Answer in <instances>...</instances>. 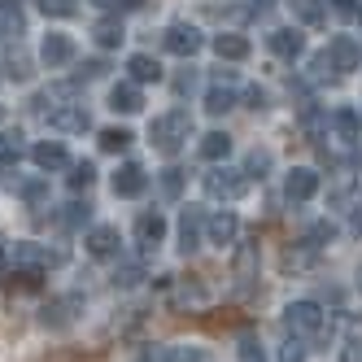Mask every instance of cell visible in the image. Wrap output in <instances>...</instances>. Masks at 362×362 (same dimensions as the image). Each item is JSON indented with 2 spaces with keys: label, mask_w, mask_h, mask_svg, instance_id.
I'll list each match as a JSON object with an SVG mask.
<instances>
[{
  "label": "cell",
  "mask_w": 362,
  "mask_h": 362,
  "mask_svg": "<svg viewBox=\"0 0 362 362\" xmlns=\"http://www.w3.org/2000/svg\"><path fill=\"white\" fill-rule=\"evenodd\" d=\"M188 136H192V114H188V110H170V114H162V118H153V127H148L153 148L166 153V158H175V153L188 144Z\"/></svg>",
  "instance_id": "6da1fadb"
},
{
  "label": "cell",
  "mask_w": 362,
  "mask_h": 362,
  "mask_svg": "<svg viewBox=\"0 0 362 362\" xmlns=\"http://www.w3.org/2000/svg\"><path fill=\"white\" fill-rule=\"evenodd\" d=\"M62 262H66L62 249H48V245H35V240L13 245V267H22V271H48V267H62Z\"/></svg>",
  "instance_id": "7a4b0ae2"
},
{
  "label": "cell",
  "mask_w": 362,
  "mask_h": 362,
  "mask_svg": "<svg viewBox=\"0 0 362 362\" xmlns=\"http://www.w3.org/2000/svg\"><path fill=\"white\" fill-rule=\"evenodd\" d=\"M249 188V175L245 170H231V166H214L210 175H205V192H210L214 201H236L240 192Z\"/></svg>",
  "instance_id": "3957f363"
},
{
  "label": "cell",
  "mask_w": 362,
  "mask_h": 362,
  "mask_svg": "<svg viewBox=\"0 0 362 362\" xmlns=\"http://www.w3.org/2000/svg\"><path fill=\"white\" fill-rule=\"evenodd\" d=\"M284 323L297 336H323V310H319V301H293L284 310Z\"/></svg>",
  "instance_id": "277c9868"
},
{
  "label": "cell",
  "mask_w": 362,
  "mask_h": 362,
  "mask_svg": "<svg viewBox=\"0 0 362 362\" xmlns=\"http://www.w3.org/2000/svg\"><path fill=\"white\" fill-rule=\"evenodd\" d=\"M162 44H166V53H175V57H192V53H201V31L192 27V22H175V27H166L162 31Z\"/></svg>",
  "instance_id": "5b68a950"
},
{
  "label": "cell",
  "mask_w": 362,
  "mask_h": 362,
  "mask_svg": "<svg viewBox=\"0 0 362 362\" xmlns=\"http://www.w3.org/2000/svg\"><path fill=\"white\" fill-rule=\"evenodd\" d=\"M327 57H332V70H336V74H349V70H358V66H362V48H358V40H354V35H332Z\"/></svg>",
  "instance_id": "8992f818"
},
{
  "label": "cell",
  "mask_w": 362,
  "mask_h": 362,
  "mask_svg": "<svg viewBox=\"0 0 362 362\" xmlns=\"http://www.w3.org/2000/svg\"><path fill=\"white\" fill-rule=\"evenodd\" d=\"M267 48L275 57H284V62H297L301 53H305V35L297 31V27H275L271 35H267Z\"/></svg>",
  "instance_id": "52a82bcc"
},
{
  "label": "cell",
  "mask_w": 362,
  "mask_h": 362,
  "mask_svg": "<svg viewBox=\"0 0 362 362\" xmlns=\"http://www.w3.org/2000/svg\"><path fill=\"white\" fill-rule=\"evenodd\" d=\"M40 62H44L48 70H57V66L74 62V40H70V35H62V31H48V35H44V44H40Z\"/></svg>",
  "instance_id": "ba28073f"
},
{
  "label": "cell",
  "mask_w": 362,
  "mask_h": 362,
  "mask_svg": "<svg viewBox=\"0 0 362 362\" xmlns=\"http://www.w3.org/2000/svg\"><path fill=\"white\" fill-rule=\"evenodd\" d=\"M236 236H240V218L231 214V210H218V214L205 218V240H210V245L223 249V245H231Z\"/></svg>",
  "instance_id": "9c48e42d"
},
{
  "label": "cell",
  "mask_w": 362,
  "mask_h": 362,
  "mask_svg": "<svg viewBox=\"0 0 362 362\" xmlns=\"http://www.w3.org/2000/svg\"><path fill=\"white\" fill-rule=\"evenodd\" d=\"M144 188H148V175H144V166H136V162H127V166H118L114 170V197H144Z\"/></svg>",
  "instance_id": "30bf717a"
},
{
  "label": "cell",
  "mask_w": 362,
  "mask_h": 362,
  "mask_svg": "<svg viewBox=\"0 0 362 362\" xmlns=\"http://www.w3.org/2000/svg\"><path fill=\"white\" fill-rule=\"evenodd\" d=\"M201 236H205V214L197 210V205H188V210L179 214V249L197 253L201 249Z\"/></svg>",
  "instance_id": "8fae6325"
},
{
  "label": "cell",
  "mask_w": 362,
  "mask_h": 362,
  "mask_svg": "<svg viewBox=\"0 0 362 362\" xmlns=\"http://www.w3.org/2000/svg\"><path fill=\"white\" fill-rule=\"evenodd\" d=\"M88 253L92 257H118V249H122V236H118V227H110V223H100V227H92L88 231Z\"/></svg>",
  "instance_id": "7c38bea8"
},
{
  "label": "cell",
  "mask_w": 362,
  "mask_h": 362,
  "mask_svg": "<svg viewBox=\"0 0 362 362\" xmlns=\"http://www.w3.org/2000/svg\"><path fill=\"white\" fill-rule=\"evenodd\" d=\"M136 240H140V249H158L166 240V218L158 210H144L136 218Z\"/></svg>",
  "instance_id": "4fadbf2b"
},
{
  "label": "cell",
  "mask_w": 362,
  "mask_h": 362,
  "mask_svg": "<svg viewBox=\"0 0 362 362\" xmlns=\"http://www.w3.org/2000/svg\"><path fill=\"white\" fill-rule=\"evenodd\" d=\"M284 192H288V201H310L319 192V175L310 166H293V175L284 179Z\"/></svg>",
  "instance_id": "5bb4252c"
},
{
  "label": "cell",
  "mask_w": 362,
  "mask_h": 362,
  "mask_svg": "<svg viewBox=\"0 0 362 362\" xmlns=\"http://www.w3.org/2000/svg\"><path fill=\"white\" fill-rule=\"evenodd\" d=\"M31 162H35L40 170H62V166H70V153H66L62 140H40V144L31 148Z\"/></svg>",
  "instance_id": "9a60e30c"
},
{
  "label": "cell",
  "mask_w": 362,
  "mask_h": 362,
  "mask_svg": "<svg viewBox=\"0 0 362 362\" xmlns=\"http://www.w3.org/2000/svg\"><path fill=\"white\" fill-rule=\"evenodd\" d=\"M110 110H114V114H140V110H144L140 83H114V88H110Z\"/></svg>",
  "instance_id": "2e32d148"
},
{
  "label": "cell",
  "mask_w": 362,
  "mask_h": 362,
  "mask_svg": "<svg viewBox=\"0 0 362 362\" xmlns=\"http://www.w3.org/2000/svg\"><path fill=\"white\" fill-rule=\"evenodd\" d=\"M48 122H53L57 132H88V127H92V114H88L83 105H62V110L48 114Z\"/></svg>",
  "instance_id": "e0dca14e"
},
{
  "label": "cell",
  "mask_w": 362,
  "mask_h": 362,
  "mask_svg": "<svg viewBox=\"0 0 362 362\" xmlns=\"http://www.w3.org/2000/svg\"><path fill=\"white\" fill-rule=\"evenodd\" d=\"M214 53H218L223 62H245V57L253 53V44H249L245 35H236V31H223V35H214Z\"/></svg>",
  "instance_id": "ac0fdd59"
},
{
  "label": "cell",
  "mask_w": 362,
  "mask_h": 362,
  "mask_svg": "<svg viewBox=\"0 0 362 362\" xmlns=\"http://www.w3.org/2000/svg\"><path fill=\"white\" fill-rule=\"evenodd\" d=\"M0 35L13 40V44L27 35V18H22V9H18V5H9V0H0Z\"/></svg>",
  "instance_id": "d6986e66"
},
{
  "label": "cell",
  "mask_w": 362,
  "mask_h": 362,
  "mask_svg": "<svg viewBox=\"0 0 362 362\" xmlns=\"http://www.w3.org/2000/svg\"><path fill=\"white\" fill-rule=\"evenodd\" d=\"M127 70H132V83H158L162 79V66L153 62L148 53H132V57H127Z\"/></svg>",
  "instance_id": "ffe728a7"
},
{
  "label": "cell",
  "mask_w": 362,
  "mask_h": 362,
  "mask_svg": "<svg viewBox=\"0 0 362 362\" xmlns=\"http://www.w3.org/2000/svg\"><path fill=\"white\" fill-rule=\"evenodd\" d=\"M297 22H305V27H323L327 22V0H288Z\"/></svg>",
  "instance_id": "44dd1931"
},
{
  "label": "cell",
  "mask_w": 362,
  "mask_h": 362,
  "mask_svg": "<svg viewBox=\"0 0 362 362\" xmlns=\"http://www.w3.org/2000/svg\"><path fill=\"white\" fill-rule=\"evenodd\" d=\"M227 153H231V136L227 132H205L201 136V158L205 162H227Z\"/></svg>",
  "instance_id": "7402d4cb"
},
{
  "label": "cell",
  "mask_w": 362,
  "mask_h": 362,
  "mask_svg": "<svg viewBox=\"0 0 362 362\" xmlns=\"http://www.w3.org/2000/svg\"><path fill=\"white\" fill-rule=\"evenodd\" d=\"M92 40H96L100 48H118V44L127 40V31H122V22H118V18H100L96 27H92Z\"/></svg>",
  "instance_id": "603a6c76"
},
{
  "label": "cell",
  "mask_w": 362,
  "mask_h": 362,
  "mask_svg": "<svg viewBox=\"0 0 362 362\" xmlns=\"http://www.w3.org/2000/svg\"><path fill=\"white\" fill-rule=\"evenodd\" d=\"M332 127H336V136H341L345 144H354V140H358V114H354L349 105H341V110L332 114Z\"/></svg>",
  "instance_id": "cb8c5ba5"
},
{
  "label": "cell",
  "mask_w": 362,
  "mask_h": 362,
  "mask_svg": "<svg viewBox=\"0 0 362 362\" xmlns=\"http://www.w3.org/2000/svg\"><path fill=\"white\" fill-rule=\"evenodd\" d=\"M205 110H210V114H227V110H236V92L223 88V83H214L210 92H205Z\"/></svg>",
  "instance_id": "d4e9b609"
},
{
  "label": "cell",
  "mask_w": 362,
  "mask_h": 362,
  "mask_svg": "<svg viewBox=\"0 0 362 362\" xmlns=\"http://www.w3.org/2000/svg\"><path fill=\"white\" fill-rule=\"evenodd\" d=\"M132 140H136V136L127 132V127H105V132H100V153H122Z\"/></svg>",
  "instance_id": "484cf974"
},
{
  "label": "cell",
  "mask_w": 362,
  "mask_h": 362,
  "mask_svg": "<svg viewBox=\"0 0 362 362\" xmlns=\"http://www.w3.org/2000/svg\"><path fill=\"white\" fill-rule=\"evenodd\" d=\"M253 267H257V240H253V245H240V257H236V279H240V288H249Z\"/></svg>",
  "instance_id": "4316f807"
},
{
  "label": "cell",
  "mask_w": 362,
  "mask_h": 362,
  "mask_svg": "<svg viewBox=\"0 0 362 362\" xmlns=\"http://www.w3.org/2000/svg\"><path fill=\"white\" fill-rule=\"evenodd\" d=\"M74 305H79V297H66V301H53V305H44V323H53V327H66L70 323V315H66V310H74Z\"/></svg>",
  "instance_id": "83f0119b"
},
{
  "label": "cell",
  "mask_w": 362,
  "mask_h": 362,
  "mask_svg": "<svg viewBox=\"0 0 362 362\" xmlns=\"http://www.w3.org/2000/svg\"><path fill=\"white\" fill-rule=\"evenodd\" d=\"M22 158V136L18 132H0V166H13Z\"/></svg>",
  "instance_id": "f1b7e54d"
},
{
  "label": "cell",
  "mask_w": 362,
  "mask_h": 362,
  "mask_svg": "<svg viewBox=\"0 0 362 362\" xmlns=\"http://www.w3.org/2000/svg\"><path fill=\"white\" fill-rule=\"evenodd\" d=\"M267 170H271V153H267V148H253L249 158H245V175H249V179H262Z\"/></svg>",
  "instance_id": "f546056e"
},
{
  "label": "cell",
  "mask_w": 362,
  "mask_h": 362,
  "mask_svg": "<svg viewBox=\"0 0 362 362\" xmlns=\"http://www.w3.org/2000/svg\"><path fill=\"white\" fill-rule=\"evenodd\" d=\"M44 18H74L79 13V0H40Z\"/></svg>",
  "instance_id": "4dcf8cb0"
},
{
  "label": "cell",
  "mask_w": 362,
  "mask_h": 362,
  "mask_svg": "<svg viewBox=\"0 0 362 362\" xmlns=\"http://www.w3.org/2000/svg\"><path fill=\"white\" fill-rule=\"evenodd\" d=\"M140 279H144V267H140V262H122V267L114 271V284H118V288H136Z\"/></svg>",
  "instance_id": "1f68e13d"
},
{
  "label": "cell",
  "mask_w": 362,
  "mask_h": 362,
  "mask_svg": "<svg viewBox=\"0 0 362 362\" xmlns=\"http://www.w3.org/2000/svg\"><path fill=\"white\" fill-rule=\"evenodd\" d=\"M88 218H92V205H79V201H70L66 210H62V223L66 227H83Z\"/></svg>",
  "instance_id": "d6a6232c"
},
{
  "label": "cell",
  "mask_w": 362,
  "mask_h": 362,
  "mask_svg": "<svg viewBox=\"0 0 362 362\" xmlns=\"http://www.w3.org/2000/svg\"><path fill=\"white\" fill-rule=\"evenodd\" d=\"M162 192H166L170 201L184 192V170H179V166H166V170H162Z\"/></svg>",
  "instance_id": "836d02e7"
},
{
  "label": "cell",
  "mask_w": 362,
  "mask_h": 362,
  "mask_svg": "<svg viewBox=\"0 0 362 362\" xmlns=\"http://www.w3.org/2000/svg\"><path fill=\"white\" fill-rule=\"evenodd\" d=\"M92 179H96V166L92 162H74V175H70V188L79 192V188H92Z\"/></svg>",
  "instance_id": "e575fe53"
},
{
  "label": "cell",
  "mask_w": 362,
  "mask_h": 362,
  "mask_svg": "<svg viewBox=\"0 0 362 362\" xmlns=\"http://www.w3.org/2000/svg\"><path fill=\"white\" fill-rule=\"evenodd\" d=\"M18 192H22V197H27L31 205H40V201H48V184H44V179H27V184H22Z\"/></svg>",
  "instance_id": "d590c367"
},
{
  "label": "cell",
  "mask_w": 362,
  "mask_h": 362,
  "mask_svg": "<svg viewBox=\"0 0 362 362\" xmlns=\"http://www.w3.org/2000/svg\"><path fill=\"white\" fill-rule=\"evenodd\" d=\"M332 240H336V227L332 223H315V227H310V245H315V249L319 245H332Z\"/></svg>",
  "instance_id": "8d00e7d4"
},
{
  "label": "cell",
  "mask_w": 362,
  "mask_h": 362,
  "mask_svg": "<svg viewBox=\"0 0 362 362\" xmlns=\"http://www.w3.org/2000/svg\"><path fill=\"white\" fill-rule=\"evenodd\" d=\"M162 358H166V362H205V354H201V349H184V345H175V349H166Z\"/></svg>",
  "instance_id": "74e56055"
},
{
  "label": "cell",
  "mask_w": 362,
  "mask_h": 362,
  "mask_svg": "<svg viewBox=\"0 0 362 362\" xmlns=\"http://www.w3.org/2000/svg\"><path fill=\"white\" fill-rule=\"evenodd\" d=\"M240 362H267V354H262V345L253 341V336H245L240 341Z\"/></svg>",
  "instance_id": "f35d334b"
},
{
  "label": "cell",
  "mask_w": 362,
  "mask_h": 362,
  "mask_svg": "<svg viewBox=\"0 0 362 362\" xmlns=\"http://www.w3.org/2000/svg\"><path fill=\"white\" fill-rule=\"evenodd\" d=\"M341 362H362V336H349V341H345Z\"/></svg>",
  "instance_id": "ab89813d"
},
{
  "label": "cell",
  "mask_w": 362,
  "mask_h": 362,
  "mask_svg": "<svg viewBox=\"0 0 362 362\" xmlns=\"http://www.w3.org/2000/svg\"><path fill=\"white\" fill-rule=\"evenodd\" d=\"M279 362H305V345L301 341H288V345H284V354H279Z\"/></svg>",
  "instance_id": "60d3db41"
},
{
  "label": "cell",
  "mask_w": 362,
  "mask_h": 362,
  "mask_svg": "<svg viewBox=\"0 0 362 362\" xmlns=\"http://www.w3.org/2000/svg\"><path fill=\"white\" fill-rule=\"evenodd\" d=\"M245 100H249V110H267V92H262V88H249Z\"/></svg>",
  "instance_id": "b9f144b4"
},
{
  "label": "cell",
  "mask_w": 362,
  "mask_h": 362,
  "mask_svg": "<svg viewBox=\"0 0 362 362\" xmlns=\"http://www.w3.org/2000/svg\"><path fill=\"white\" fill-rule=\"evenodd\" d=\"M349 227L358 231V236H362V205H358V210H354V218H349Z\"/></svg>",
  "instance_id": "7bdbcfd3"
},
{
  "label": "cell",
  "mask_w": 362,
  "mask_h": 362,
  "mask_svg": "<svg viewBox=\"0 0 362 362\" xmlns=\"http://www.w3.org/2000/svg\"><path fill=\"white\" fill-rule=\"evenodd\" d=\"M332 5H336V9H341V13H354V9H358V5H354V0H332Z\"/></svg>",
  "instance_id": "ee69618b"
},
{
  "label": "cell",
  "mask_w": 362,
  "mask_h": 362,
  "mask_svg": "<svg viewBox=\"0 0 362 362\" xmlns=\"http://www.w3.org/2000/svg\"><path fill=\"white\" fill-rule=\"evenodd\" d=\"M118 9H144V0H118Z\"/></svg>",
  "instance_id": "f6af8a7d"
},
{
  "label": "cell",
  "mask_w": 362,
  "mask_h": 362,
  "mask_svg": "<svg viewBox=\"0 0 362 362\" xmlns=\"http://www.w3.org/2000/svg\"><path fill=\"white\" fill-rule=\"evenodd\" d=\"M92 5H96V9H110V5H118V0H92Z\"/></svg>",
  "instance_id": "bcb514c9"
},
{
  "label": "cell",
  "mask_w": 362,
  "mask_h": 362,
  "mask_svg": "<svg viewBox=\"0 0 362 362\" xmlns=\"http://www.w3.org/2000/svg\"><path fill=\"white\" fill-rule=\"evenodd\" d=\"M0 267H5V249H0Z\"/></svg>",
  "instance_id": "7dc6e473"
},
{
  "label": "cell",
  "mask_w": 362,
  "mask_h": 362,
  "mask_svg": "<svg viewBox=\"0 0 362 362\" xmlns=\"http://www.w3.org/2000/svg\"><path fill=\"white\" fill-rule=\"evenodd\" d=\"M358 22H362V9H358Z\"/></svg>",
  "instance_id": "c3c4849f"
},
{
  "label": "cell",
  "mask_w": 362,
  "mask_h": 362,
  "mask_svg": "<svg viewBox=\"0 0 362 362\" xmlns=\"http://www.w3.org/2000/svg\"><path fill=\"white\" fill-rule=\"evenodd\" d=\"M358 288H362V279H358Z\"/></svg>",
  "instance_id": "681fc988"
},
{
  "label": "cell",
  "mask_w": 362,
  "mask_h": 362,
  "mask_svg": "<svg viewBox=\"0 0 362 362\" xmlns=\"http://www.w3.org/2000/svg\"><path fill=\"white\" fill-rule=\"evenodd\" d=\"M140 362H148V358H140Z\"/></svg>",
  "instance_id": "f907efd6"
}]
</instances>
